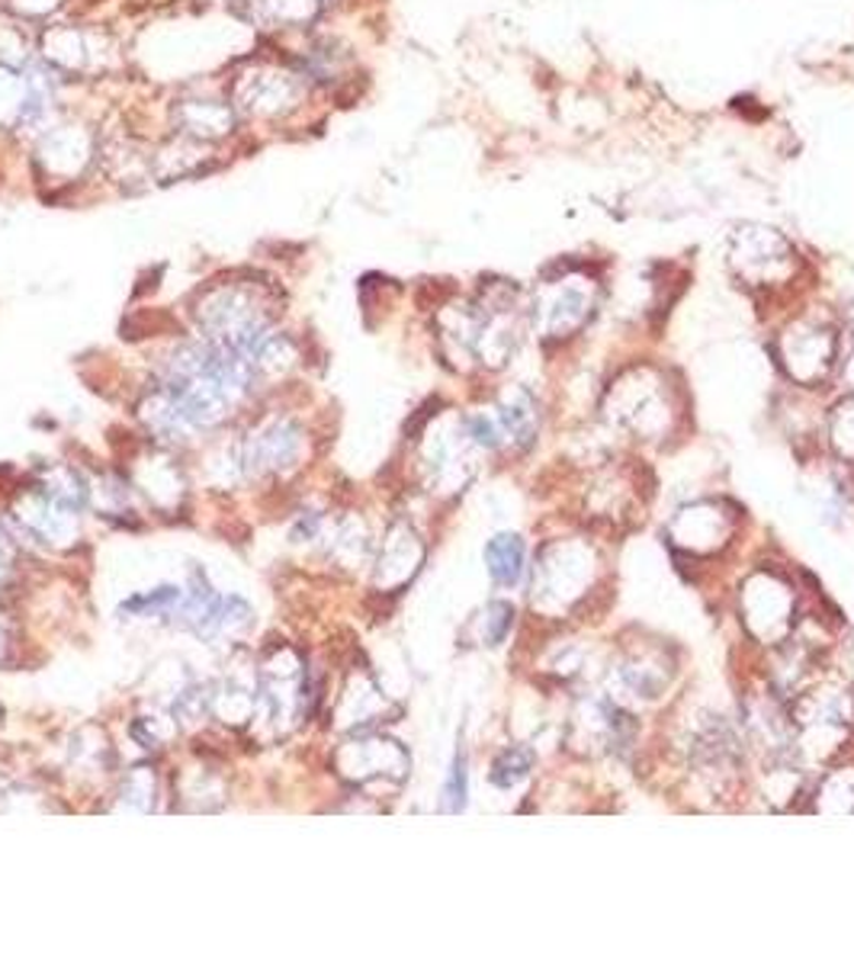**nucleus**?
<instances>
[{"label": "nucleus", "instance_id": "7ed1b4c3", "mask_svg": "<svg viewBox=\"0 0 854 963\" xmlns=\"http://www.w3.org/2000/svg\"><path fill=\"white\" fill-rule=\"evenodd\" d=\"M485 562L488 572L498 585H514L524 572V544L514 534H502L485 546Z\"/></svg>", "mask_w": 854, "mask_h": 963}, {"label": "nucleus", "instance_id": "f257e3e1", "mask_svg": "<svg viewBox=\"0 0 854 963\" xmlns=\"http://www.w3.org/2000/svg\"><path fill=\"white\" fill-rule=\"evenodd\" d=\"M588 315H592V295L585 287L562 283V287L550 290V295H543V302H540V328L550 337H562L582 328V322Z\"/></svg>", "mask_w": 854, "mask_h": 963}, {"label": "nucleus", "instance_id": "423d86ee", "mask_svg": "<svg viewBox=\"0 0 854 963\" xmlns=\"http://www.w3.org/2000/svg\"><path fill=\"white\" fill-rule=\"evenodd\" d=\"M512 617L514 611L508 604H488V611H485V642L488 646H498L505 636H508V629H512Z\"/></svg>", "mask_w": 854, "mask_h": 963}, {"label": "nucleus", "instance_id": "20e7f679", "mask_svg": "<svg viewBox=\"0 0 854 963\" xmlns=\"http://www.w3.org/2000/svg\"><path fill=\"white\" fill-rule=\"evenodd\" d=\"M300 453V430L293 424H277L257 440V466L263 469H280L290 466Z\"/></svg>", "mask_w": 854, "mask_h": 963}, {"label": "nucleus", "instance_id": "39448f33", "mask_svg": "<svg viewBox=\"0 0 854 963\" xmlns=\"http://www.w3.org/2000/svg\"><path fill=\"white\" fill-rule=\"evenodd\" d=\"M530 771V752L524 749H508L505 754H498V761L492 764V784L498 787H512L520 777H527Z\"/></svg>", "mask_w": 854, "mask_h": 963}, {"label": "nucleus", "instance_id": "f03ea898", "mask_svg": "<svg viewBox=\"0 0 854 963\" xmlns=\"http://www.w3.org/2000/svg\"><path fill=\"white\" fill-rule=\"evenodd\" d=\"M784 347H787V354H790V363H797L800 357H807V360H804V373L810 370L812 363H819V370H825V360L832 363V354H835L832 332H825V328H810V325L790 332V337L784 340Z\"/></svg>", "mask_w": 854, "mask_h": 963}, {"label": "nucleus", "instance_id": "0eeeda50", "mask_svg": "<svg viewBox=\"0 0 854 963\" xmlns=\"http://www.w3.org/2000/svg\"><path fill=\"white\" fill-rule=\"evenodd\" d=\"M447 796H450V809H460V806H463V796H467V784H463V758H457V764H453Z\"/></svg>", "mask_w": 854, "mask_h": 963}]
</instances>
